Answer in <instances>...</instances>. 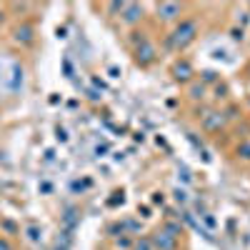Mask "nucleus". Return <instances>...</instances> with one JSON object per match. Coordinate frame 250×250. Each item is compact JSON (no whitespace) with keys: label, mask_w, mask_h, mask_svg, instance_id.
I'll list each match as a JSON object with an SVG mask.
<instances>
[{"label":"nucleus","mask_w":250,"mask_h":250,"mask_svg":"<svg viewBox=\"0 0 250 250\" xmlns=\"http://www.w3.org/2000/svg\"><path fill=\"white\" fill-rule=\"evenodd\" d=\"M200 35V23L195 18H180L175 28L170 30L168 35V48L175 50V53H183L188 45L195 43V38Z\"/></svg>","instance_id":"f257e3e1"},{"label":"nucleus","mask_w":250,"mask_h":250,"mask_svg":"<svg viewBox=\"0 0 250 250\" xmlns=\"http://www.w3.org/2000/svg\"><path fill=\"white\" fill-rule=\"evenodd\" d=\"M13 43L20 45V48H30L35 43V25L30 23V20H20V23L13 28Z\"/></svg>","instance_id":"f03ea898"},{"label":"nucleus","mask_w":250,"mask_h":250,"mask_svg":"<svg viewBox=\"0 0 250 250\" xmlns=\"http://www.w3.org/2000/svg\"><path fill=\"white\" fill-rule=\"evenodd\" d=\"M133 55H135V62L140 68H148V65H153V62L158 60V48L153 45V40L148 38V40H143V43H138L133 48Z\"/></svg>","instance_id":"7ed1b4c3"},{"label":"nucleus","mask_w":250,"mask_h":250,"mask_svg":"<svg viewBox=\"0 0 250 250\" xmlns=\"http://www.w3.org/2000/svg\"><path fill=\"white\" fill-rule=\"evenodd\" d=\"M155 15L163 23H178L180 15H183V3H158Z\"/></svg>","instance_id":"20e7f679"},{"label":"nucleus","mask_w":250,"mask_h":250,"mask_svg":"<svg viewBox=\"0 0 250 250\" xmlns=\"http://www.w3.org/2000/svg\"><path fill=\"white\" fill-rule=\"evenodd\" d=\"M150 240H153V248L155 250H178L180 248V240L173 238L170 233H165L163 228H158V230L150 235Z\"/></svg>","instance_id":"39448f33"},{"label":"nucleus","mask_w":250,"mask_h":250,"mask_svg":"<svg viewBox=\"0 0 250 250\" xmlns=\"http://www.w3.org/2000/svg\"><path fill=\"white\" fill-rule=\"evenodd\" d=\"M143 13H145L143 5H138V3H125L123 10H120V20H123L128 28H135L140 20H143Z\"/></svg>","instance_id":"423d86ee"},{"label":"nucleus","mask_w":250,"mask_h":250,"mask_svg":"<svg viewBox=\"0 0 250 250\" xmlns=\"http://www.w3.org/2000/svg\"><path fill=\"white\" fill-rule=\"evenodd\" d=\"M195 75V70H193V65H190V60H185V58H178L175 62H173V78L175 80H180V83H188Z\"/></svg>","instance_id":"0eeeda50"},{"label":"nucleus","mask_w":250,"mask_h":250,"mask_svg":"<svg viewBox=\"0 0 250 250\" xmlns=\"http://www.w3.org/2000/svg\"><path fill=\"white\" fill-rule=\"evenodd\" d=\"M223 125H225V115H223V113H210V115H205V118H203V128H205L208 133L220 130Z\"/></svg>","instance_id":"6e6552de"},{"label":"nucleus","mask_w":250,"mask_h":250,"mask_svg":"<svg viewBox=\"0 0 250 250\" xmlns=\"http://www.w3.org/2000/svg\"><path fill=\"white\" fill-rule=\"evenodd\" d=\"M0 235H5V238H15V235H20V223H15L13 218L3 215V218H0Z\"/></svg>","instance_id":"1a4fd4ad"},{"label":"nucleus","mask_w":250,"mask_h":250,"mask_svg":"<svg viewBox=\"0 0 250 250\" xmlns=\"http://www.w3.org/2000/svg\"><path fill=\"white\" fill-rule=\"evenodd\" d=\"M160 228H163V230H165V233H170L173 238H178V240H180V238L185 235V228H183V223H180V218H178V220H173V218H170V220H165V223H163Z\"/></svg>","instance_id":"9d476101"},{"label":"nucleus","mask_w":250,"mask_h":250,"mask_svg":"<svg viewBox=\"0 0 250 250\" xmlns=\"http://www.w3.org/2000/svg\"><path fill=\"white\" fill-rule=\"evenodd\" d=\"M25 235H28V243H40V238H43V228H40L38 223H30V225H25V230H23Z\"/></svg>","instance_id":"9b49d317"},{"label":"nucleus","mask_w":250,"mask_h":250,"mask_svg":"<svg viewBox=\"0 0 250 250\" xmlns=\"http://www.w3.org/2000/svg\"><path fill=\"white\" fill-rule=\"evenodd\" d=\"M205 93H208V88L203 85L200 80L198 83H190V88H188V98H190V100H203Z\"/></svg>","instance_id":"f8f14e48"},{"label":"nucleus","mask_w":250,"mask_h":250,"mask_svg":"<svg viewBox=\"0 0 250 250\" xmlns=\"http://www.w3.org/2000/svg\"><path fill=\"white\" fill-rule=\"evenodd\" d=\"M105 233L113 235V238H120V235H128V230H125V220H115L105 228Z\"/></svg>","instance_id":"ddd939ff"},{"label":"nucleus","mask_w":250,"mask_h":250,"mask_svg":"<svg viewBox=\"0 0 250 250\" xmlns=\"http://www.w3.org/2000/svg\"><path fill=\"white\" fill-rule=\"evenodd\" d=\"M133 250H155L150 235H138V238L133 240Z\"/></svg>","instance_id":"4468645a"},{"label":"nucleus","mask_w":250,"mask_h":250,"mask_svg":"<svg viewBox=\"0 0 250 250\" xmlns=\"http://www.w3.org/2000/svg\"><path fill=\"white\" fill-rule=\"evenodd\" d=\"M133 235H120V238H115V248L118 250H133Z\"/></svg>","instance_id":"2eb2a0df"},{"label":"nucleus","mask_w":250,"mask_h":250,"mask_svg":"<svg viewBox=\"0 0 250 250\" xmlns=\"http://www.w3.org/2000/svg\"><path fill=\"white\" fill-rule=\"evenodd\" d=\"M238 158L250 160V140H245V143H240V145H238Z\"/></svg>","instance_id":"dca6fc26"},{"label":"nucleus","mask_w":250,"mask_h":250,"mask_svg":"<svg viewBox=\"0 0 250 250\" xmlns=\"http://www.w3.org/2000/svg\"><path fill=\"white\" fill-rule=\"evenodd\" d=\"M173 198H175L178 205H185V203H188V190H183V188H175V190H173Z\"/></svg>","instance_id":"f3484780"},{"label":"nucleus","mask_w":250,"mask_h":250,"mask_svg":"<svg viewBox=\"0 0 250 250\" xmlns=\"http://www.w3.org/2000/svg\"><path fill=\"white\" fill-rule=\"evenodd\" d=\"M0 250H15V243H13V238L0 235Z\"/></svg>","instance_id":"a211bd4d"},{"label":"nucleus","mask_w":250,"mask_h":250,"mask_svg":"<svg viewBox=\"0 0 250 250\" xmlns=\"http://www.w3.org/2000/svg\"><path fill=\"white\" fill-rule=\"evenodd\" d=\"M215 80H218V75H215L213 70H205V73H203V80H200V83H203V85L208 88V83H215Z\"/></svg>","instance_id":"6ab92c4d"},{"label":"nucleus","mask_w":250,"mask_h":250,"mask_svg":"<svg viewBox=\"0 0 250 250\" xmlns=\"http://www.w3.org/2000/svg\"><path fill=\"white\" fill-rule=\"evenodd\" d=\"M230 33H233V38H235V40H243V28H240V30H238V28H233Z\"/></svg>","instance_id":"aec40b11"},{"label":"nucleus","mask_w":250,"mask_h":250,"mask_svg":"<svg viewBox=\"0 0 250 250\" xmlns=\"http://www.w3.org/2000/svg\"><path fill=\"white\" fill-rule=\"evenodd\" d=\"M163 200H165V198H163V193H153V203H155V205H158V203L163 205Z\"/></svg>","instance_id":"412c9836"},{"label":"nucleus","mask_w":250,"mask_h":250,"mask_svg":"<svg viewBox=\"0 0 250 250\" xmlns=\"http://www.w3.org/2000/svg\"><path fill=\"white\" fill-rule=\"evenodd\" d=\"M5 23V8H0V25Z\"/></svg>","instance_id":"4be33fe9"}]
</instances>
